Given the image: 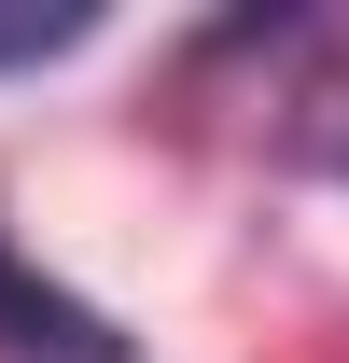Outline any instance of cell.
<instances>
[{
  "instance_id": "6da1fadb",
  "label": "cell",
  "mask_w": 349,
  "mask_h": 363,
  "mask_svg": "<svg viewBox=\"0 0 349 363\" xmlns=\"http://www.w3.org/2000/svg\"><path fill=\"white\" fill-rule=\"evenodd\" d=\"M0 363H126V335H112L84 294H56V279L0 238Z\"/></svg>"
},
{
  "instance_id": "7a4b0ae2",
  "label": "cell",
  "mask_w": 349,
  "mask_h": 363,
  "mask_svg": "<svg viewBox=\"0 0 349 363\" xmlns=\"http://www.w3.org/2000/svg\"><path fill=\"white\" fill-rule=\"evenodd\" d=\"M279 154L321 168V182H349V56H321V70L279 98Z\"/></svg>"
},
{
  "instance_id": "3957f363",
  "label": "cell",
  "mask_w": 349,
  "mask_h": 363,
  "mask_svg": "<svg viewBox=\"0 0 349 363\" xmlns=\"http://www.w3.org/2000/svg\"><path fill=\"white\" fill-rule=\"evenodd\" d=\"M84 43H98L84 0H56V14H43V0H28V14H0V70H56V56H84Z\"/></svg>"
}]
</instances>
